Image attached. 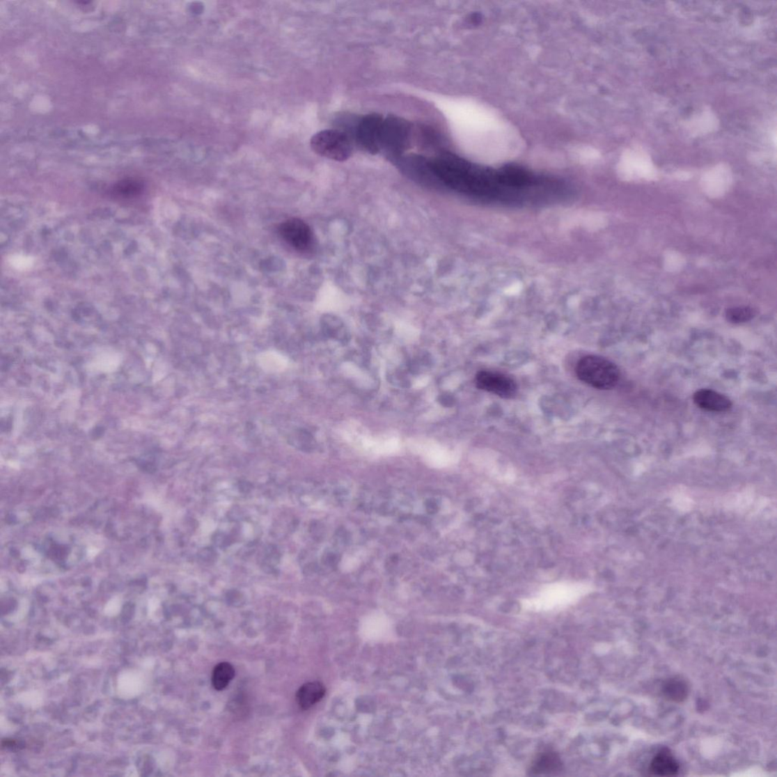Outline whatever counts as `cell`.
<instances>
[{
  "label": "cell",
  "instance_id": "1",
  "mask_svg": "<svg viewBox=\"0 0 777 777\" xmlns=\"http://www.w3.org/2000/svg\"><path fill=\"white\" fill-rule=\"evenodd\" d=\"M576 374L582 382L604 391L614 388L620 378V369L614 363L597 356L583 357L578 363Z\"/></svg>",
  "mask_w": 777,
  "mask_h": 777
},
{
  "label": "cell",
  "instance_id": "2",
  "mask_svg": "<svg viewBox=\"0 0 777 777\" xmlns=\"http://www.w3.org/2000/svg\"><path fill=\"white\" fill-rule=\"evenodd\" d=\"M310 143L316 154L335 162H345L352 153V143L350 137L340 130L320 131L311 138Z\"/></svg>",
  "mask_w": 777,
  "mask_h": 777
},
{
  "label": "cell",
  "instance_id": "3",
  "mask_svg": "<svg viewBox=\"0 0 777 777\" xmlns=\"http://www.w3.org/2000/svg\"><path fill=\"white\" fill-rule=\"evenodd\" d=\"M278 233L287 244L298 251L306 252L313 246V232L300 219H287L278 226Z\"/></svg>",
  "mask_w": 777,
  "mask_h": 777
},
{
  "label": "cell",
  "instance_id": "4",
  "mask_svg": "<svg viewBox=\"0 0 777 777\" xmlns=\"http://www.w3.org/2000/svg\"><path fill=\"white\" fill-rule=\"evenodd\" d=\"M384 123L382 116L369 115L363 118L357 125V141L370 153H377L382 148Z\"/></svg>",
  "mask_w": 777,
  "mask_h": 777
},
{
  "label": "cell",
  "instance_id": "5",
  "mask_svg": "<svg viewBox=\"0 0 777 777\" xmlns=\"http://www.w3.org/2000/svg\"><path fill=\"white\" fill-rule=\"evenodd\" d=\"M476 383L480 390L511 399L517 394V385L511 377L494 371L482 370L476 375Z\"/></svg>",
  "mask_w": 777,
  "mask_h": 777
},
{
  "label": "cell",
  "instance_id": "6",
  "mask_svg": "<svg viewBox=\"0 0 777 777\" xmlns=\"http://www.w3.org/2000/svg\"><path fill=\"white\" fill-rule=\"evenodd\" d=\"M693 400L698 407L709 411L723 412L732 407L728 396L708 388H702L696 392Z\"/></svg>",
  "mask_w": 777,
  "mask_h": 777
},
{
  "label": "cell",
  "instance_id": "7",
  "mask_svg": "<svg viewBox=\"0 0 777 777\" xmlns=\"http://www.w3.org/2000/svg\"><path fill=\"white\" fill-rule=\"evenodd\" d=\"M650 772L658 776H673L678 774L680 765L669 749L658 751L650 764Z\"/></svg>",
  "mask_w": 777,
  "mask_h": 777
},
{
  "label": "cell",
  "instance_id": "8",
  "mask_svg": "<svg viewBox=\"0 0 777 777\" xmlns=\"http://www.w3.org/2000/svg\"><path fill=\"white\" fill-rule=\"evenodd\" d=\"M326 693V689L322 682H311L306 683L298 691L297 700L303 710H308L322 700Z\"/></svg>",
  "mask_w": 777,
  "mask_h": 777
},
{
  "label": "cell",
  "instance_id": "9",
  "mask_svg": "<svg viewBox=\"0 0 777 777\" xmlns=\"http://www.w3.org/2000/svg\"><path fill=\"white\" fill-rule=\"evenodd\" d=\"M662 694L670 702L682 703L688 697L689 686L685 681L680 678H671L664 683Z\"/></svg>",
  "mask_w": 777,
  "mask_h": 777
},
{
  "label": "cell",
  "instance_id": "10",
  "mask_svg": "<svg viewBox=\"0 0 777 777\" xmlns=\"http://www.w3.org/2000/svg\"><path fill=\"white\" fill-rule=\"evenodd\" d=\"M562 767V762L557 755L554 753H544L540 755L531 767L532 775L551 774L559 771Z\"/></svg>",
  "mask_w": 777,
  "mask_h": 777
},
{
  "label": "cell",
  "instance_id": "11",
  "mask_svg": "<svg viewBox=\"0 0 777 777\" xmlns=\"http://www.w3.org/2000/svg\"><path fill=\"white\" fill-rule=\"evenodd\" d=\"M234 677L235 670L232 664L227 662L219 664L215 666L212 674L214 688L218 691L225 689Z\"/></svg>",
  "mask_w": 777,
  "mask_h": 777
},
{
  "label": "cell",
  "instance_id": "12",
  "mask_svg": "<svg viewBox=\"0 0 777 777\" xmlns=\"http://www.w3.org/2000/svg\"><path fill=\"white\" fill-rule=\"evenodd\" d=\"M756 315L754 308L747 306L734 307L726 310L725 318L732 324H742L753 320Z\"/></svg>",
  "mask_w": 777,
  "mask_h": 777
},
{
  "label": "cell",
  "instance_id": "13",
  "mask_svg": "<svg viewBox=\"0 0 777 777\" xmlns=\"http://www.w3.org/2000/svg\"><path fill=\"white\" fill-rule=\"evenodd\" d=\"M576 153L578 155V157H580L581 159L585 160V162H588L589 159H590L591 158L593 159L595 157V152H594L593 150H591L589 148H580L576 151Z\"/></svg>",
  "mask_w": 777,
  "mask_h": 777
},
{
  "label": "cell",
  "instance_id": "14",
  "mask_svg": "<svg viewBox=\"0 0 777 777\" xmlns=\"http://www.w3.org/2000/svg\"><path fill=\"white\" fill-rule=\"evenodd\" d=\"M451 401L452 399L448 395H442L441 396H440V398H439V402H441L442 405H444V407H449Z\"/></svg>",
  "mask_w": 777,
  "mask_h": 777
}]
</instances>
